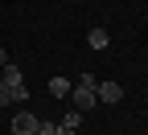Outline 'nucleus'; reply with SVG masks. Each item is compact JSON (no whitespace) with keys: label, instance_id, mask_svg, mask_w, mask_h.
I'll return each mask as SVG.
<instances>
[{"label":"nucleus","instance_id":"9","mask_svg":"<svg viewBox=\"0 0 148 135\" xmlns=\"http://www.w3.org/2000/svg\"><path fill=\"white\" fill-rule=\"evenodd\" d=\"M8 102H12V94H8V86H4V82H0V107H8Z\"/></svg>","mask_w":148,"mask_h":135},{"label":"nucleus","instance_id":"11","mask_svg":"<svg viewBox=\"0 0 148 135\" xmlns=\"http://www.w3.org/2000/svg\"><path fill=\"white\" fill-rule=\"evenodd\" d=\"M53 135H74V131H70V127H58V131H53Z\"/></svg>","mask_w":148,"mask_h":135},{"label":"nucleus","instance_id":"6","mask_svg":"<svg viewBox=\"0 0 148 135\" xmlns=\"http://www.w3.org/2000/svg\"><path fill=\"white\" fill-rule=\"evenodd\" d=\"M86 41H90V49H107V41H111V37H107L103 29H90V33H86Z\"/></svg>","mask_w":148,"mask_h":135},{"label":"nucleus","instance_id":"10","mask_svg":"<svg viewBox=\"0 0 148 135\" xmlns=\"http://www.w3.org/2000/svg\"><path fill=\"white\" fill-rule=\"evenodd\" d=\"M4 66H8V53H4V49H0V70H4Z\"/></svg>","mask_w":148,"mask_h":135},{"label":"nucleus","instance_id":"4","mask_svg":"<svg viewBox=\"0 0 148 135\" xmlns=\"http://www.w3.org/2000/svg\"><path fill=\"white\" fill-rule=\"evenodd\" d=\"M37 123H41V119H37V115L21 111V115H16V119H12V131H16V135H37Z\"/></svg>","mask_w":148,"mask_h":135},{"label":"nucleus","instance_id":"3","mask_svg":"<svg viewBox=\"0 0 148 135\" xmlns=\"http://www.w3.org/2000/svg\"><path fill=\"white\" fill-rule=\"evenodd\" d=\"M95 94H99V102H123V86L119 82H95Z\"/></svg>","mask_w":148,"mask_h":135},{"label":"nucleus","instance_id":"5","mask_svg":"<svg viewBox=\"0 0 148 135\" xmlns=\"http://www.w3.org/2000/svg\"><path fill=\"white\" fill-rule=\"evenodd\" d=\"M70 86H74V82H66V78H49V94H53V98H66Z\"/></svg>","mask_w":148,"mask_h":135},{"label":"nucleus","instance_id":"7","mask_svg":"<svg viewBox=\"0 0 148 135\" xmlns=\"http://www.w3.org/2000/svg\"><path fill=\"white\" fill-rule=\"evenodd\" d=\"M78 119H82V111H74V107H70V111H66V119H62V127L74 131V127H78Z\"/></svg>","mask_w":148,"mask_h":135},{"label":"nucleus","instance_id":"2","mask_svg":"<svg viewBox=\"0 0 148 135\" xmlns=\"http://www.w3.org/2000/svg\"><path fill=\"white\" fill-rule=\"evenodd\" d=\"M0 82L8 86L12 102H16V98H29V90H25V78H21V70H16V66H4V70H0Z\"/></svg>","mask_w":148,"mask_h":135},{"label":"nucleus","instance_id":"8","mask_svg":"<svg viewBox=\"0 0 148 135\" xmlns=\"http://www.w3.org/2000/svg\"><path fill=\"white\" fill-rule=\"evenodd\" d=\"M58 131V123H37V135H53Z\"/></svg>","mask_w":148,"mask_h":135},{"label":"nucleus","instance_id":"1","mask_svg":"<svg viewBox=\"0 0 148 135\" xmlns=\"http://www.w3.org/2000/svg\"><path fill=\"white\" fill-rule=\"evenodd\" d=\"M66 98L74 102V111H90V107L99 102V94H95V78H90V74H82V78L70 86V94H66Z\"/></svg>","mask_w":148,"mask_h":135}]
</instances>
